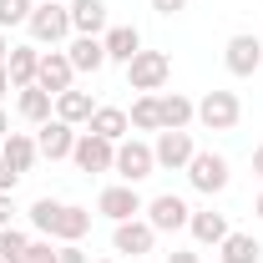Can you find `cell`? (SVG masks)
I'll use <instances>...</instances> for the list:
<instances>
[{"label":"cell","mask_w":263,"mask_h":263,"mask_svg":"<svg viewBox=\"0 0 263 263\" xmlns=\"http://www.w3.org/2000/svg\"><path fill=\"white\" fill-rule=\"evenodd\" d=\"M26 31H31L35 46H61L66 35H71V5H56V0H46V5H35L31 21H26Z\"/></svg>","instance_id":"1"},{"label":"cell","mask_w":263,"mask_h":263,"mask_svg":"<svg viewBox=\"0 0 263 263\" xmlns=\"http://www.w3.org/2000/svg\"><path fill=\"white\" fill-rule=\"evenodd\" d=\"M167 76H172L167 51H137V56L127 61V86L132 91H162Z\"/></svg>","instance_id":"2"},{"label":"cell","mask_w":263,"mask_h":263,"mask_svg":"<svg viewBox=\"0 0 263 263\" xmlns=\"http://www.w3.org/2000/svg\"><path fill=\"white\" fill-rule=\"evenodd\" d=\"M111 172L122 177V182H142V177H152L157 172V157H152V147L147 142H137V137H127V142H117V162H111Z\"/></svg>","instance_id":"3"},{"label":"cell","mask_w":263,"mask_h":263,"mask_svg":"<svg viewBox=\"0 0 263 263\" xmlns=\"http://www.w3.org/2000/svg\"><path fill=\"white\" fill-rule=\"evenodd\" d=\"M182 172H187V182H193L197 193H223V187H228L233 182V172H228V157H218V152H193V162L182 167Z\"/></svg>","instance_id":"4"},{"label":"cell","mask_w":263,"mask_h":263,"mask_svg":"<svg viewBox=\"0 0 263 263\" xmlns=\"http://www.w3.org/2000/svg\"><path fill=\"white\" fill-rule=\"evenodd\" d=\"M238 117H243L238 91H208V97L197 101V122H202L208 132H233V127H238Z\"/></svg>","instance_id":"5"},{"label":"cell","mask_w":263,"mask_h":263,"mask_svg":"<svg viewBox=\"0 0 263 263\" xmlns=\"http://www.w3.org/2000/svg\"><path fill=\"white\" fill-rule=\"evenodd\" d=\"M142 208H147V202H142V193H137L132 182H111V187L97 193V213L111 218V223H127V218H137Z\"/></svg>","instance_id":"6"},{"label":"cell","mask_w":263,"mask_h":263,"mask_svg":"<svg viewBox=\"0 0 263 263\" xmlns=\"http://www.w3.org/2000/svg\"><path fill=\"white\" fill-rule=\"evenodd\" d=\"M71 162L81 167V172H111V162H117V142H106V137H97V132H81L76 147H71Z\"/></svg>","instance_id":"7"},{"label":"cell","mask_w":263,"mask_h":263,"mask_svg":"<svg viewBox=\"0 0 263 263\" xmlns=\"http://www.w3.org/2000/svg\"><path fill=\"white\" fill-rule=\"evenodd\" d=\"M152 243H157V228H152L147 218H127V223H117V228H111V248H117V253H127V258H147V253H152Z\"/></svg>","instance_id":"8"},{"label":"cell","mask_w":263,"mask_h":263,"mask_svg":"<svg viewBox=\"0 0 263 263\" xmlns=\"http://www.w3.org/2000/svg\"><path fill=\"white\" fill-rule=\"evenodd\" d=\"M223 66H228L233 76H253V71L263 66V41H258V35H248V31L228 35V46H223Z\"/></svg>","instance_id":"9"},{"label":"cell","mask_w":263,"mask_h":263,"mask_svg":"<svg viewBox=\"0 0 263 263\" xmlns=\"http://www.w3.org/2000/svg\"><path fill=\"white\" fill-rule=\"evenodd\" d=\"M71 81H76V66L66 51H41V71H35V86L41 91H51V97H61L71 91Z\"/></svg>","instance_id":"10"},{"label":"cell","mask_w":263,"mask_h":263,"mask_svg":"<svg viewBox=\"0 0 263 263\" xmlns=\"http://www.w3.org/2000/svg\"><path fill=\"white\" fill-rule=\"evenodd\" d=\"M193 132H157V142H152V157H157V167H167V172H182V167L193 162Z\"/></svg>","instance_id":"11"},{"label":"cell","mask_w":263,"mask_h":263,"mask_svg":"<svg viewBox=\"0 0 263 263\" xmlns=\"http://www.w3.org/2000/svg\"><path fill=\"white\" fill-rule=\"evenodd\" d=\"M142 213H147V223H152L157 233H177V228H187V218H193V208H187V202H182L177 193L152 197V202H147Z\"/></svg>","instance_id":"12"},{"label":"cell","mask_w":263,"mask_h":263,"mask_svg":"<svg viewBox=\"0 0 263 263\" xmlns=\"http://www.w3.org/2000/svg\"><path fill=\"white\" fill-rule=\"evenodd\" d=\"M157 111H162V132H187L197 122V101L182 91H157Z\"/></svg>","instance_id":"13"},{"label":"cell","mask_w":263,"mask_h":263,"mask_svg":"<svg viewBox=\"0 0 263 263\" xmlns=\"http://www.w3.org/2000/svg\"><path fill=\"white\" fill-rule=\"evenodd\" d=\"M76 137H81L76 127H66L61 117H51V122L41 127V137H35V147H41V157H51V162H61V157H71V147H76Z\"/></svg>","instance_id":"14"},{"label":"cell","mask_w":263,"mask_h":263,"mask_svg":"<svg viewBox=\"0 0 263 263\" xmlns=\"http://www.w3.org/2000/svg\"><path fill=\"white\" fill-rule=\"evenodd\" d=\"M106 0H71V35H106Z\"/></svg>","instance_id":"15"},{"label":"cell","mask_w":263,"mask_h":263,"mask_svg":"<svg viewBox=\"0 0 263 263\" xmlns=\"http://www.w3.org/2000/svg\"><path fill=\"white\" fill-rule=\"evenodd\" d=\"M35 71H41V51H35V46H10V56H5V76H10L15 91L35 86Z\"/></svg>","instance_id":"16"},{"label":"cell","mask_w":263,"mask_h":263,"mask_svg":"<svg viewBox=\"0 0 263 263\" xmlns=\"http://www.w3.org/2000/svg\"><path fill=\"white\" fill-rule=\"evenodd\" d=\"M101 46H106V61H122V66H127L132 56L142 51V31H137V26H106Z\"/></svg>","instance_id":"17"},{"label":"cell","mask_w":263,"mask_h":263,"mask_svg":"<svg viewBox=\"0 0 263 263\" xmlns=\"http://www.w3.org/2000/svg\"><path fill=\"white\" fill-rule=\"evenodd\" d=\"M86 233H91V213L76 208V202H61V213H56V223H51V238L76 243V238H86Z\"/></svg>","instance_id":"18"},{"label":"cell","mask_w":263,"mask_h":263,"mask_svg":"<svg viewBox=\"0 0 263 263\" xmlns=\"http://www.w3.org/2000/svg\"><path fill=\"white\" fill-rule=\"evenodd\" d=\"M66 56H71L76 71H91V76H97L101 66H106V46H101V35H76V41L66 46Z\"/></svg>","instance_id":"19"},{"label":"cell","mask_w":263,"mask_h":263,"mask_svg":"<svg viewBox=\"0 0 263 263\" xmlns=\"http://www.w3.org/2000/svg\"><path fill=\"white\" fill-rule=\"evenodd\" d=\"M187 233H193L202 248H218L233 228H228V218H223V213H213V208H208V213H193V218H187Z\"/></svg>","instance_id":"20"},{"label":"cell","mask_w":263,"mask_h":263,"mask_svg":"<svg viewBox=\"0 0 263 263\" xmlns=\"http://www.w3.org/2000/svg\"><path fill=\"white\" fill-rule=\"evenodd\" d=\"M86 132H97V137H106V142H127L132 122H127V111H122V106H97V111H91V122H86Z\"/></svg>","instance_id":"21"},{"label":"cell","mask_w":263,"mask_h":263,"mask_svg":"<svg viewBox=\"0 0 263 263\" xmlns=\"http://www.w3.org/2000/svg\"><path fill=\"white\" fill-rule=\"evenodd\" d=\"M0 157L15 167V172H31L35 157H41V147H35V137H26V132H10V137L0 142Z\"/></svg>","instance_id":"22"},{"label":"cell","mask_w":263,"mask_h":263,"mask_svg":"<svg viewBox=\"0 0 263 263\" xmlns=\"http://www.w3.org/2000/svg\"><path fill=\"white\" fill-rule=\"evenodd\" d=\"M91 111H97V101L86 97V91H76V86L56 97V117H61L66 127H86V122H91Z\"/></svg>","instance_id":"23"},{"label":"cell","mask_w":263,"mask_h":263,"mask_svg":"<svg viewBox=\"0 0 263 263\" xmlns=\"http://www.w3.org/2000/svg\"><path fill=\"white\" fill-rule=\"evenodd\" d=\"M15 111H21L26 122H35V127H46V122L56 117V97H51V91H41V86H26L21 101H15Z\"/></svg>","instance_id":"24"},{"label":"cell","mask_w":263,"mask_h":263,"mask_svg":"<svg viewBox=\"0 0 263 263\" xmlns=\"http://www.w3.org/2000/svg\"><path fill=\"white\" fill-rule=\"evenodd\" d=\"M218 258L223 263H258L263 258V243L253 233H228L223 243H218Z\"/></svg>","instance_id":"25"},{"label":"cell","mask_w":263,"mask_h":263,"mask_svg":"<svg viewBox=\"0 0 263 263\" xmlns=\"http://www.w3.org/2000/svg\"><path fill=\"white\" fill-rule=\"evenodd\" d=\"M127 122H132L137 132H162V111H157V91H142V97L132 101Z\"/></svg>","instance_id":"26"},{"label":"cell","mask_w":263,"mask_h":263,"mask_svg":"<svg viewBox=\"0 0 263 263\" xmlns=\"http://www.w3.org/2000/svg\"><path fill=\"white\" fill-rule=\"evenodd\" d=\"M26 248H31V238L21 228H0V263H26Z\"/></svg>","instance_id":"27"},{"label":"cell","mask_w":263,"mask_h":263,"mask_svg":"<svg viewBox=\"0 0 263 263\" xmlns=\"http://www.w3.org/2000/svg\"><path fill=\"white\" fill-rule=\"evenodd\" d=\"M56 213H61V202H56V197H35V202H31V228L41 233V238H51Z\"/></svg>","instance_id":"28"},{"label":"cell","mask_w":263,"mask_h":263,"mask_svg":"<svg viewBox=\"0 0 263 263\" xmlns=\"http://www.w3.org/2000/svg\"><path fill=\"white\" fill-rule=\"evenodd\" d=\"M35 10V0H0V31H10V26H26Z\"/></svg>","instance_id":"29"},{"label":"cell","mask_w":263,"mask_h":263,"mask_svg":"<svg viewBox=\"0 0 263 263\" xmlns=\"http://www.w3.org/2000/svg\"><path fill=\"white\" fill-rule=\"evenodd\" d=\"M26 263H56V248H51V238H35L31 248H26Z\"/></svg>","instance_id":"30"},{"label":"cell","mask_w":263,"mask_h":263,"mask_svg":"<svg viewBox=\"0 0 263 263\" xmlns=\"http://www.w3.org/2000/svg\"><path fill=\"white\" fill-rule=\"evenodd\" d=\"M56 263H91V258H86L76 243H61V248H56Z\"/></svg>","instance_id":"31"},{"label":"cell","mask_w":263,"mask_h":263,"mask_svg":"<svg viewBox=\"0 0 263 263\" xmlns=\"http://www.w3.org/2000/svg\"><path fill=\"white\" fill-rule=\"evenodd\" d=\"M15 182H21V172H15V167L0 157V193H15Z\"/></svg>","instance_id":"32"},{"label":"cell","mask_w":263,"mask_h":263,"mask_svg":"<svg viewBox=\"0 0 263 263\" xmlns=\"http://www.w3.org/2000/svg\"><path fill=\"white\" fill-rule=\"evenodd\" d=\"M152 10H157V15H182L187 0H152Z\"/></svg>","instance_id":"33"},{"label":"cell","mask_w":263,"mask_h":263,"mask_svg":"<svg viewBox=\"0 0 263 263\" xmlns=\"http://www.w3.org/2000/svg\"><path fill=\"white\" fill-rule=\"evenodd\" d=\"M167 263H202V258H197L193 248H177V253H167Z\"/></svg>","instance_id":"34"},{"label":"cell","mask_w":263,"mask_h":263,"mask_svg":"<svg viewBox=\"0 0 263 263\" xmlns=\"http://www.w3.org/2000/svg\"><path fill=\"white\" fill-rule=\"evenodd\" d=\"M0 228H10V193H0Z\"/></svg>","instance_id":"35"},{"label":"cell","mask_w":263,"mask_h":263,"mask_svg":"<svg viewBox=\"0 0 263 263\" xmlns=\"http://www.w3.org/2000/svg\"><path fill=\"white\" fill-rule=\"evenodd\" d=\"M253 172L263 177V147H253Z\"/></svg>","instance_id":"36"},{"label":"cell","mask_w":263,"mask_h":263,"mask_svg":"<svg viewBox=\"0 0 263 263\" xmlns=\"http://www.w3.org/2000/svg\"><path fill=\"white\" fill-rule=\"evenodd\" d=\"M5 137H10V117L0 111V142H5Z\"/></svg>","instance_id":"37"},{"label":"cell","mask_w":263,"mask_h":263,"mask_svg":"<svg viewBox=\"0 0 263 263\" xmlns=\"http://www.w3.org/2000/svg\"><path fill=\"white\" fill-rule=\"evenodd\" d=\"M5 56H10V41H5V31H0V66H5Z\"/></svg>","instance_id":"38"},{"label":"cell","mask_w":263,"mask_h":263,"mask_svg":"<svg viewBox=\"0 0 263 263\" xmlns=\"http://www.w3.org/2000/svg\"><path fill=\"white\" fill-rule=\"evenodd\" d=\"M5 91H10V76H5V66H0V97H5Z\"/></svg>","instance_id":"39"},{"label":"cell","mask_w":263,"mask_h":263,"mask_svg":"<svg viewBox=\"0 0 263 263\" xmlns=\"http://www.w3.org/2000/svg\"><path fill=\"white\" fill-rule=\"evenodd\" d=\"M253 213H258V218H263V193H258V202H253Z\"/></svg>","instance_id":"40"},{"label":"cell","mask_w":263,"mask_h":263,"mask_svg":"<svg viewBox=\"0 0 263 263\" xmlns=\"http://www.w3.org/2000/svg\"><path fill=\"white\" fill-rule=\"evenodd\" d=\"M97 263H117V258H97Z\"/></svg>","instance_id":"41"}]
</instances>
